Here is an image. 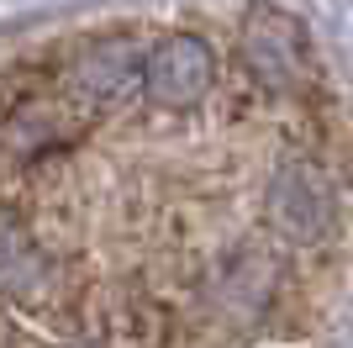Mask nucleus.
<instances>
[{
  "label": "nucleus",
  "mask_w": 353,
  "mask_h": 348,
  "mask_svg": "<svg viewBox=\"0 0 353 348\" xmlns=\"http://www.w3.org/2000/svg\"><path fill=\"white\" fill-rule=\"evenodd\" d=\"M211 74H216V64H211V48L201 37H169L163 48H153L143 85L159 106H190L206 95Z\"/></svg>",
  "instance_id": "3"
},
{
  "label": "nucleus",
  "mask_w": 353,
  "mask_h": 348,
  "mask_svg": "<svg viewBox=\"0 0 353 348\" xmlns=\"http://www.w3.org/2000/svg\"><path fill=\"white\" fill-rule=\"evenodd\" d=\"M137 58H143L137 37H101V43L79 58L74 85L85 90L90 101H121V95L137 90V74L148 69V64H137Z\"/></svg>",
  "instance_id": "4"
},
{
  "label": "nucleus",
  "mask_w": 353,
  "mask_h": 348,
  "mask_svg": "<svg viewBox=\"0 0 353 348\" xmlns=\"http://www.w3.org/2000/svg\"><path fill=\"white\" fill-rule=\"evenodd\" d=\"M243 58H248V69L264 85L290 90L306 79V32L295 27V16L274 11V6H259L243 21Z\"/></svg>",
  "instance_id": "2"
},
{
  "label": "nucleus",
  "mask_w": 353,
  "mask_h": 348,
  "mask_svg": "<svg viewBox=\"0 0 353 348\" xmlns=\"http://www.w3.org/2000/svg\"><path fill=\"white\" fill-rule=\"evenodd\" d=\"M269 217L285 238L295 243H316L332 227V185L322 180V169L306 159L280 164L274 185H269Z\"/></svg>",
  "instance_id": "1"
}]
</instances>
